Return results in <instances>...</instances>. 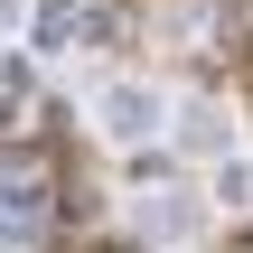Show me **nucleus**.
Wrapping results in <instances>:
<instances>
[{"label": "nucleus", "mask_w": 253, "mask_h": 253, "mask_svg": "<svg viewBox=\"0 0 253 253\" xmlns=\"http://www.w3.org/2000/svg\"><path fill=\"white\" fill-rule=\"evenodd\" d=\"M225 253H253V225H244V235H235V244H225Z\"/></svg>", "instance_id": "1"}]
</instances>
